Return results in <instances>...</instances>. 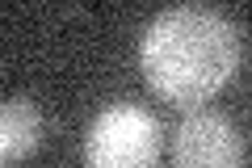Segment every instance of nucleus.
Segmentation results:
<instances>
[{
    "label": "nucleus",
    "instance_id": "nucleus-3",
    "mask_svg": "<svg viewBox=\"0 0 252 168\" xmlns=\"http://www.w3.org/2000/svg\"><path fill=\"white\" fill-rule=\"evenodd\" d=\"M172 164L177 168H240L244 139L235 122L219 109H193L181 118L172 134Z\"/></svg>",
    "mask_w": 252,
    "mask_h": 168
},
{
    "label": "nucleus",
    "instance_id": "nucleus-1",
    "mask_svg": "<svg viewBox=\"0 0 252 168\" xmlns=\"http://www.w3.org/2000/svg\"><path fill=\"white\" fill-rule=\"evenodd\" d=\"M139 63L168 105L193 109L210 101L240 67V34L219 9L177 4L152 17L139 42Z\"/></svg>",
    "mask_w": 252,
    "mask_h": 168
},
{
    "label": "nucleus",
    "instance_id": "nucleus-2",
    "mask_svg": "<svg viewBox=\"0 0 252 168\" xmlns=\"http://www.w3.org/2000/svg\"><path fill=\"white\" fill-rule=\"evenodd\" d=\"M84 168H160V122L152 109L118 101L84 134Z\"/></svg>",
    "mask_w": 252,
    "mask_h": 168
},
{
    "label": "nucleus",
    "instance_id": "nucleus-4",
    "mask_svg": "<svg viewBox=\"0 0 252 168\" xmlns=\"http://www.w3.org/2000/svg\"><path fill=\"white\" fill-rule=\"evenodd\" d=\"M42 143V109L30 97H9L0 109V164L17 168Z\"/></svg>",
    "mask_w": 252,
    "mask_h": 168
}]
</instances>
